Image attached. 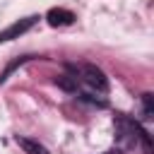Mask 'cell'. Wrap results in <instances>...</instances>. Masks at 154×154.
I'll return each instance as SVG.
<instances>
[{
	"label": "cell",
	"mask_w": 154,
	"mask_h": 154,
	"mask_svg": "<svg viewBox=\"0 0 154 154\" xmlns=\"http://www.w3.org/2000/svg\"><path fill=\"white\" fill-rule=\"evenodd\" d=\"M46 22H48L51 26H67V24H72V22H75V14H72L70 10L53 7V10H48V12H46Z\"/></svg>",
	"instance_id": "3957f363"
},
{
	"label": "cell",
	"mask_w": 154,
	"mask_h": 154,
	"mask_svg": "<svg viewBox=\"0 0 154 154\" xmlns=\"http://www.w3.org/2000/svg\"><path fill=\"white\" fill-rule=\"evenodd\" d=\"M79 70H82V79H84L91 89H96V91H108V79H106V75H103L96 65L87 63V65H82Z\"/></svg>",
	"instance_id": "6da1fadb"
},
{
	"label": "cell",
	"mask_w": 154,
	"mask_h": 154,
	"mask_svg": "<svg viewBox=\"0 0 154 154\" xmlns=\"http://www.w3.org/2000/svg\"><path fill=\"white\" fill-rule=\"evenodd\" d=\"M142 103H144V116L152 118V116H154V108H152V94H144V96H142Z\"/></svg>",
	"instance_id": "8992f818"
},
{
	"label": "cell",
	"mask_w": 154,
	"mask_h": 154,
	"mask_svg": "<svg viewBox=\"0 0 154 154\" xmlns=\"http://www.w3.org/2000/svg\"><path fill=\"white\" fill-rule=\"evenodd\" d=\"M55 84L65 91H77V77H70V75H58L55 77Z\"/></svg>",
	"instance_id": "5b68a950"
},
{
	"label": "cell",
	"mask_w": 154,
	"mask_h": 154,
	"mask_svg": "<svg viewBox=\"0 0 154 154\" xmlns=\"http://www.w3.org/2000/svg\"><path fill=\"white\" fill-rule=\"evenodd\" d=\"M36 22H38V17H24V19H17L14 24H10L7 29L0 31V43H7V41H12V38H19V36L26 34Z\"/></svg>",
	"instance_id": "7a4b0ae2"
},
{
	"label": "cell",
	"mask_w": 154,
	"mask_h": 154,
	"mask_svg": "<svg viewBox=\"0 0 154 154\" xmlns=\"http://www.w3.org/2000/svg\"><path fill=\"white\" fill-rule=\"evenodd\" d=\"M17 144H19L26 154H48V149H46L41 142L31 140V137H19V135H17Z\"/></svg>",
	"instance_id": "277c9868"
}]
</instances>
